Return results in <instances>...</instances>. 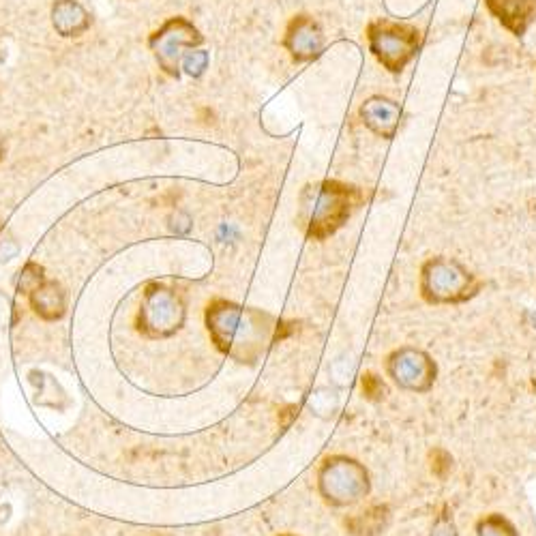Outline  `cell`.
<instances>
[{"mask_svg":"<svg viewBox=\"0 0 536 536\" xmlns=\"http://www.w3.org/2000/svg\"><path fill=\"white\" fill-rule=\"evenodd\" d=\"M28 296H31V305L35 309V314L41 316L43 320L63 318V314H65V292H63L61 286L56 284V281H43V284Z\"/></svg>","mask_w":536,"mask_h":536,"instance_id":"obj_13","label":"cell"},{"mask_svg":"<svg viewBox=\"0 0 536 536\" xmlns=\"http://www.w3.org/2000/svg\"><path fill=\"white\" fill-rule=\"evenodd\" d=\"M284 46L292 54L296 63H307L314 61V58L322 52L324 48V35L318 22L309 16H296L286 31Z\"/></svg>","mask_w":536,"mask_h":536,"instance_id":"obj_9","label":"cell"},{"mask_svg":"<svg viewBox=\"0 0 536 536\" xmlns=\"http://www.w3.org/2000/svg\"><path fill=\"white\" fill-rule=\"evenodd\" d=\"M476 288L474 275L453 258H431L421 268V294L431 305L464 303Z\"/></svg>","mask_w":536,"mask_h":536,"instance_id":"obj_3","label":"cell"},{"mask_svg":"<svg viewBox=\"0 0 536 536\" xmlns=\"http://www.w3.org/2000/svg\"><path fill=\"white\" fill-rule=\"evenodd\" d=\"M386 374L401 391L427 393L436 382L438 367L434 359L419 348H399L386 359Z\"/></svg>","mask_w":536,"mask_h":536,"instance_id":"obj_7","label":"cell"},{"mask_svg":"<svg viewBox=\"0 0 536 536\" xmlns=\"http://www.w3.org/2000/svg\"><path fill=\"white\" fill-rule=\"evenodd\" d=\"M429 536H459L457 532V526H455V521L453 517L449 515V511H442L436 519V524L434 528H431V534Z\"/></svg>","mask_w":536,"mask_h":536,"instance_id":"obj_20","label":"cell"},{"mask_svg":"<svg viewBox=\"0 0 536 536\" xmlns=\"http://www.w3.org/2000/svg\"><path fill=\"white\" fill-rule=\"evenodd\" d=\"M476 536H519L517 528L500 513L487 515L476 524Z\"/></svg>","mask_w":536,"mask_h":536,"instance_id":"obj_15","label":"cell"},{"mask_svg":"<svg viewBox=\"0 0 536 536\" xmlns=\"http://www.w3.org/2000/svg\"><path fill=\"white\" fill-rule=\"evenodd\" d=\"M361 118L363 123L378 133L382 138H393L395 131L399 129L401 121V108L391 99L382 97H371L363 103L361 108Z\"/></svg>","mask_w":536,"mask_h":536,"instance_id":"obj_10","label":"cell"},{"mask_svg":"<svg viewBox=\"0 0 536 536\" xmlns=\"http://www.w3.org/2000/svg\"><path fill=\"white\" fill-rule=\"evenodd\" d=\"M391 526V509L386 504L369 506L367 511L354 515L346 521V528L352 536H378Z\"/></svg>","mask_w":536,"mask_h":536,"instance_id":"obj_14","label":"cell"},{"mask_svg":"<svg viewBox=\"0 0 536 536\" xmlns=\"http://www.w3.org/2000/svg\"><path fill=\"white\" fill-rule=\"evenodd\" d=\"M204 41L200 31L185 18H172L163 24L153 37L148 39V46L155 52V58L163 73L170 78L181 76V63H183V50L196 48Z\"/></svg>","mask_w":536,"mask_h":536,"instance_id":"obj_6","label":"cell"},{"mask_svg":"<svg viewBox=\"0 0 536 536\" xmlns=\"http://www.w3.org/2000/svg\"><path fill=\"white\" fill-rule=\"evenodd\" d=\"M43 284V268L37 266V264H26L24 271H22V277H20V292L24 294H31L33 290H37L39 286Z\"/></svg>","mask_w":536,"mask_h":536,"instance_id":"obj_17","label":"cell"},{"mask_svg":"<svg viewBox=\"0 0 536 536\" xmlns=\"http://www.w3.org/2000/svg\"><path fill=\"white\" fill-rule=\"evenodd\" d=\"M320 494L333 506H350L369 494V472L356 459L333 457L320 470Z\"/></svg>","mask_w":536,"mask_h":536,"instance_id":"obj_5","label":"cell"},{"mask_svg":"<svg viewBox=\"0 0 536 536\" xmlns=\"http://www.w3.org/2000/svg\"><path fill=\"white\" fill-rule=\"evenodd\" d=\"M208 67V54L204 50H196L189 52L187 56H183V69L189 73L191 78H200L202 73Z\"/></svg>","mask_w":536,"mask_h":536,"instance_id":"obj_18","label":"cell"},{"mask_svg":"<svg viewBox=\"0 0 536 536\" xmlns=\"http://www.w3.org/2000/svg\"><path fill=\"white\" fill-rule=\"evenodd\" d=\"M489 11L515 35H524L536 11V0H487Z\"/></svg>","mask_w":536,"mask_h":536,"instance_id":"obj_12","label":"cell"},{"mask_svg":"<svg viewBox=\"0 0 536 536\" xmlns=\"http://www.w3.org/2000/svg\"><path fill=\"white\" fill-rule=\"evenodd\" d=\"M367 37L371 52L393 73L404 69L421 48L419 28L389 20L371 22L367 28Z\"/></svg>","mask_w":536,"mask_h":536,"instance_id":"obj_4","label":"cell"},{"mask_svg":"<svg viewBox=\"0 0 536 536\" xmlns=\"http://www.w3.org/2000/svg\"><path fill=\"white\" fill-rule=\"evenodd\" d=\"M206 324L221 352L241 363L258 359L271 335L273 322L256 309H243L228 301H215L206 309Z\"/></svg>","mask_w":536,"mask_h":536,"instance_id":"obj_1","label":"cell"},{"mask_svg":"<svg viewBox=\"0 0 536 536\" xmlns=\"http://www.w3.org/2000/svg\"><path fill=\"white\" fill-rule=\"evenodd\" d=\"M363 202L361 189L339 181H324L309 187L303 198L307 217V236L322 241L335 234L350 219L352 211Z\"/></svg>","mask_w":536,"mask_h":536,"instance_id":"obj_2","label":"cell"},{"mask_svg":"<svg viewBox=\"0 0 536 536\" xmlns=\"http://www.w3.org/2000/svg\"><path fill=\"white\" fill-rule=\"evenodd\" d=\"M429 461H431V474L438 476L440 481H446V476H449L453 470L451 453L444 449H434L429 453Z\"/></svg>","mask_w":536,"mask_h":536,"instance_id":"obj_16","label":"cell"},{"mask_svg":"<svg viewBox=\"0 0 536 536\" xmlns=\"http://www.w3.org/2000/svg\"><path fill=\"white\" fill-rule=\"evenodd\" d=\"M185 309L181 296L163 286L148 288L140 307V331L153 337H166L181 329Z\"/></svg>","mask_w":536,"mask_h":536,"instance_id":"obj_8","label":"cell"},{"mask_svg":"<svg viewBox=\"0 0 536 536\" xmlns=\"http://www.w3.org/2000/svg\"><path fill=\"white\" fill-rule=\"evenodd\" d=\"M281 536H294V534H281Z\"/></svg>","mask_w":536,"mask_h":536,"instance_id":"obj_22","label":"cell"},{"mask_svg":"<svg viewBox=\"0 0 536 536\" xmlns=\"http://www.w3.org/2000/svg\"><path fill=\"white\" fill-rule=\"evenodd\" d=\"M52 24L61 37H80L91 28V16L78 0H56L52 7Z\"/></svg>","mask_w":536,"mask_h":536,"instance_id":"obj_11","label":"cell"},{"mask_svg":"<svg viewBox=\"0 0 536 536\" xmlns=\"http://www.w3.org/2000/svg\"><path fill=\"white\" fill-rule=\"evenodd\" d=\"M363 393L371 401H382L386 397V386L380 376L376 374H365L363 376Z\"/></svg>","mask_w":536,"mask_h":536,"instance_id":"obj_19","label":"cell"},{"mask_svg":"<svg viewBox=\"0 0 536 536\" xmlns=\"http://www.w3.org/2000/svg\"><path fill=\"white\" fill-rule=\"evenodd\" d=\"M3 155H5V142L0 138V159H3Z\"/></svg>","mask_w":536,"mask_h":536,"instance_id":"obj_21","label":"cell"}]
</instances>
